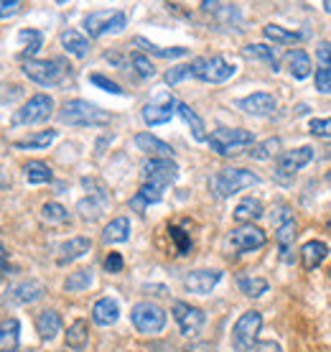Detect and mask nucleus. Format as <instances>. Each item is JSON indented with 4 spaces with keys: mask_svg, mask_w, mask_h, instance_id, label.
I'll return each mask as SVG.
<instances>
[{
    "mask_svg": "<svg viewBox=\"0 0 331 352\" xmlns=\"http://www.w3.org/2000/svg\"><path fill=\"white\" fill-rule=\"evenodd\" d=\"M59 120L64 125L87 128V125H107L113 120V115L102 107L87 102V100H67L59 110Z\"/></svg>",
    "mask_w": 331,
    "mask_h": 352,
    "instance_id": "nucleus-1",
    "label": "nucleus"
},
{
    "mask_svg": "<svg viewBox=\"0 0 331 352\" xmlns=\"http://www.w3.org/2000/svg\"><path fill=\"white\" fill-rule=\"evenodd\" d=\"M258 182H260V179H258L253 171H247V168H222V171H217V174L209 179V186L217 197L227 199V197L242 192L247 186H255Z\"/></svg>",
    "mask_w": 331,
    "mask_h": 352,
    "instance_id": "nucleus-2",
    "label": "nucleus"
},
{
    "mask_svg": "<svg viewBox=\"0 0 331 352\" xmlns=\"http://www.w3.org/2000/svg\"><path fill=\"white\" fill-rule=\"evenodd\" d=\"M67 72H69V64L64 59H28L23 62V74L41 87L59 85L67 77Z\"/></svg>",
    "mask_w": 331,
    "mask_h": 352,
    "instance_id": "nucleus-3",
    "label": "nucleus"
},
{
    "mask_svg": "<svg viewBox=\"0 0 331 352\" xmlns=\"http://www.w3.org/2000/svg\"><path fill=\"white\" fill-rule=\"evenodd\" d=\"M253 143L255 135L250 131H242V128H217L209 135V146L217 156H235Z\"/></svg>",
    "mask_w": 331,
    "mask_h": 352,
    "instance_id": "nucleus-4",
    "label": "nucleus"
},
{
    "mask_svg": "<svg viewBox=\"0 0 331 352\" xmlns=\"http://www.w3.org/2000/svg\"><path fill=\"white\" fill-rule=\"evenodd\" d=\"M262 327V314L260 311H244L242 317L237 319L235 329H232V344H235L237 352H253L255 344H258V335H260Z\"/></svg>",
    "mask_w": 331,
    "mask_h": 352,
    "instance_id": "nucleus-5",
    "label": "nucleus"
},
{
    "mask_svg": "<svg viewBox=\"0 0 331 352\" xmlns=\"http://www.w3.org/2000/svg\"><path fill=\"white\" fill-rule=\"evenodd\" d=\"M237 67L229 64L225 56H204V59H196L192 64V74L201 82H209V85H222L229 77H235Z\"/></svg>",
    "mask_w": 331,
    "mask_h": 352,
    "instance_id": "nucleus-6",
    "label": "nucleus"
},
{
    "mask_svg": "<svg viewBox=\"0 0 331 352\" xmlns=\"http://www.w3.org/2000/svg\"><path fill=\"white\" fill-rule=\"evenodd\" d=\"M130 322L143 335H158L166 327V311L153 301H138L130 311Z\"/></svg>",
    "mask_w": 331,
    "mask_h": 352,
    "instance_id": "nucleus-7",
    "label": "nucleus"
},
{
    "mask_svg": "<svg viewBox=\"0 0 331 352\" xmlns=\"http://www.w3.org/2000/svg\"><path fill=\"white\" fill-rule=\"evenodd\" d=\"M54 113V100L49 95H34L26 105H21L10 118V125H34L49 120Z\"/></svg>",
    "mask_w": 331,
    "mask_h": 352,
    "instance_id": "nucleus-8",
    "label": "nucleus"
},
{
    "mask_svg": "<svg viewBox=\"0 0 331 352\" xmlns=\"http://www.w3.org/2000/svg\"><path fill=\"white\" fill-rule=\"evenodd\" d=\"M128 23V16L122 10H97L84 16V28L92 38H100L102 34H120Z\"/></svg>",
    "mask_w": 331,
    "mask_h": 352,
    "instance_id": "nucleus-9",
    "label": "nucleus"
},
{
    "mask_svg": "<svg viewBox=\"0 0 331 352\" xmlns=\"http://www.w3.org/2000/svg\"><path fill=\"white\" fill-rule=\"evenodd\" d=\"M140 174H143V184H150L163 192L166 186H171L179 179V166L171 159H148Z\"/></svg>",
    "mask_w": 331,
    "mask_h": 352,
    "instance_id": "nucleus-10",
    "label": "nucleus"
},
{
    "mask_svg": "<svg viewBox=\"0 0 331 352\" xmlns=\"http://www.w3.org/2000/svg\"><path fill=\"white\" fill-rule=\"evenodd\" d=\"M227 243L232 245L235 253H253V250H258V248H262L268 243V235L258 225H240V228H235L229 232Z\"/></svg>",
    "mask_w": 331,
    "mask_h": 352,
    "instance_id": "nucleus-11",
    "label": "nucleus"
},
{
    "mask_svg": "<svg viewBox=\"0 0 331 352\" xmlns=\"http://www.w3.org/2000/svg\"><path fill=\"white\" fill-rule=\"evenodd\" d=\"M174 319L179 329H181V335L186 337H196L201 332V327L207 322L204 317V311L199 307H192V304H186V301H176L174 304Z\"/></svg>",
    "mask_w": 331,
    "mask_h": 352,
    "instance_id": "nucleus-12",
    "label": "nucleus"
},
{
    "mask_svg": "<svg viewBox=\"0 0 331 352\" xmlns=\"http://www.w3.org/2000/svg\"><path fill=\"white\" fill-rule=\"evenodd\" d=\"M311 159H314V148L311 146L283 151L278 156V164H275V176H293L298 168H304Z\"/></svg>",
    "mask_w": 331,
    "mask_h": 352,
    "instance_id": "nucleus-13",
    "label": "nucleus"
},
{
    "mask_svg": "<svg viewBox=\"0 0 331 352\" xmlns=\"http://www.w3.org/2000/svg\"><path fill=\"white\" fill-rule=\"evenodd\" d=\"M176 105H179V102H176L171 95H161L158 100H153V102H148V105L143 107V120L148 125L168 123L176 113Z\"/></svg>",
    "mask_w": 331,
    "mask_h": 352,
    "instance_id": "nucleus-14",
    "label": "nucleus"
},
{
    "mask_svg": "<svg viewBox=\"0 0 331 352\" xmlns=\"http://www.w3.org/2000/svg\"><path fill=\"white\" fill-rule=\"evenodd\" d=\"M222 281V271H212V268H201V271H192L183 276V286L192 294H209L217 283Z\"/></svg>",
    "mask_w": 331,
    "mask_h": 352,
    "instance_id": "nucleus-15",
    "label": "nucleus"
},
{
    "mask_svg": "<svg viewBox=\"0 0 331 352\" xmlns=\"http://www.w3.org/2000/svg\"><path fill=\"white\" fill-rule=\"evenodd\" d=\"M240 110H244L247 115H271L278 102H275V97L268 95V92H253V95L242 97L240 102H237Z\"/></svg>",
    "mask_w": 331,
    "mask_h": 352,
    "instance_id": "nucleus-16",
    "label": "nucleus"
},
{
    "mask_svg": "<svg viewBox=\"0 0 331 352\" xmlns=\"http://www.w3.org/2000/svg\"><path fill=\"white\" fill-rule=\"evenodd\" d=\"M135 146H138L143 153H148L150 159H171V156H174V148L166 141L156 138L153 133H138V135H135Z\"/></svg>",
    "mask_w": 331,
    "mask_h": 352,
    "instance_id": "nucleus-17",
    "label": "nucleus"
},
{
    "mask_svg": "<svg viewBox=\"0 0 331 352\" xmlns=\"http://www.w3.org/2000/svg\"><path fill=\"white\" fill-rule=\"evenodd\" d=\"M89 248H92V243H89L87 238H69V240H64V243L56 248V263L67 265V263H71V261H77V258L87 256Z\"/></svg>",
    "mask_w": 331,
    "mask_h": 352,
    "instance_id": "nucleus-18",
    "label": "nucleus"
},
{
    "mask_svg": "<svg viewBox=\"0 0 331 352\" xmlns=\"http://www.w3.org/2000/svg\"><path fill=\"white\" fill-rule=\"evenodd\" d=\"M44 294H46L44 283L28 278V281H21V283H16V286L10 289L8 299L13 301V304H34V301H38Z\"/></svg>",
    "mask_w": 331,
    "mask_h": 352,
    "instance_id": "nucleus-19",
    "label": "nucleus"
},
{
    "mask_svg": "<svg viewBox=\"0 0 331 352\" xmlns=\"http://www.w3.org/2000/svg\"><path fill=\"white\" fill-rule=\"evenodd\" d=\"M298 256H301V265H304L306 271H314V268H319L323 263V258L329 256V248L321 240H308V243L301 245Z\"/></svg>",
    "mask_w": 331,
    "mask_h": 352,
    "instance_id": "nucleus-20",
    "label": "nucleus"
},
{
    "mask_svg": "<svg viewBox=\"0 0 331 352\" xmlns=\"http://www.w3.org/2000/svg\"><path fill=\"white\" fill-rule=\"evenodd\" d=\"M283 64H286V69L290 72L293 80H306L311 74V59H308V54L304 49H290L283 56Z\"/></svg>",
    "mask_w": 331,
    "mask_h": 352,
    "instance_id": "nucleus-21",
    "label": "nucleus"
},
{
    "mask_svg": "<svg viewBox=\"0 0 331 352\" xmlns=\"http://www.w3.org/2000/svg\"><path fill=\"white\" fill-rule=\"evenodd\" d=\"M59 329H61V314L59 311L46 309V311H41V314L36 317V332H38V337H41L44 342H52L54 337L59 335Z\"/></svg>",
    "mask_w": 331,
    "mask_h": 352,
    "instance_id": "nucleus-22",
    "label": "nucleus"
},
{
    "mask_svg": "<svg viewBox=\"0 0 331 352\" xmlns=\"http://www.w3.org/2000/svg\"><path fill=\"white\" fill-rule=\"evenodd\" d=\"M232 217H235L237 222H242V225H253V220H260L262 217L260 199H255V197H244V199H240L235 212H232Z\"/></svg>",
    "mask_w": 331,
    "mask_h": 352,
    "instance_id": "nucleus-23",
    "label": "nucleus"
},
{
    "mask_svg": "<svg viewBox=\"0 0 331 352\" xmlns=\"http://www.w3.org/2000/svg\"><path fill=\"white\" fill-rule=\"evenodd\" d=\"M92 319H95V324H100V327L115 324V322L120 319V307H117V301L100 299L95 304V309H92Z\"/></svg>",
    "mask_w": 331,
    "mask_h": 352,
    "instance_id": "nucleus-24",
    "label": "nucleus"
},
{
    "mask_svg": "<svg viewBox=\"0 0 331 352\" xmlns=\"http://www.w3.org/2000/svg\"><path fill=\"white\" fill-rule=\"evenodd\" d=\"M105 204H107V194L105 192H95L92 197L82 199V202L77 204V210L87 222H95V220H100V214L105 212Z\"/></svg>",
    "mask_w": 331,
    "mask_h": 352,
    "instance_id": "nucleus-25",
    "label": "nucleus"
},
{
    "mask_svg": "<svg viewBox=\"0 0 331 352\" xmlns=\"http://www.w3.org/2000/svg\"><path fill=\"white\" fill-rule=\"evenodd\" d=\"M21 340V324L18 319H3L0 322V352H16Z\"/></svg>",
    "mask_w": 331,
    "mask_h": 352,
    "instance_id": "nucleus-26",
    "label": "nucleus"
},
{
    "mask_svg": "<svg viewBox=\"0 0 331 352\" xmlns=\"http://www.w3.org/2000/svg\"><path fill=\"white\" fill-rule=\"evenodd\" d=\"M61 46H64L71 56H77V59H82V56L89 54V41L79 34V31H74V28H67V31L61 34Z\"/></svg>",
    "mask_w": 331,
    "mask_h": 352,
    "instance_id": "nucleus-27",
    "label": "nucleus"
},
{
    "mask_svg": "<svg viewBox=\"0 0 331 352\" xmlns=\"http://www.w3.org/2000/svg\"><path fill=\"white\" fill-rule=\"evenodd\" d=\"M130 238V220L128 217H115L105 230H102V240L105 243H125Z\"/></svg>",
    "mask_w": 331,
    "mask_h": 352,
    "instance_id": "nucleus-28",
    "label": "nucleus"
},
{
    "mask_svg": "<svg viewBox=\"0 0 331 352\" xmlns=\"http://www.w3.org/2000/svg\"><path fill=\"white\" fill-rule=\"evenodd\" d=\"M18 41H21V56L28 62V56H34L41 44H44V36L41 31H36V28H23L21 34H18Z\"/></svg>",
    "mask_w": 331,
    "mask_h": 352,
    "instance_id": "nucleus-29",
    "label": "nucleus"
},
{
    "mask_svg": "<svg viewBox=\"0 0 331 352\" xmlns=\"http://www.w3.org/2000/svg\"><path fill=\"white\" fill-rule=\"evenodd\" d=\"M87 340H89V327L84 319H77L74 324H69V329H67V347L79 352L87 347Z\"/></svg>",
    "mask_w": 331,
    "mask_h": 352,
    "instance_id": "nucleus-30",
    "label": "nucleus"
},
{
    "mask_svg": "<svg viewBox=\"0 0 331 352\" xmlns=\"http://www.w3.org/2000/svg\"><path fill=\"white\" fill-rule=\"evenodd\" d=\"M176 113L181 115L183 123L192 128V135L196 138V141H209V138H207V133H204V123H201V118L194 113V110L186 105V102H179V105H176Z\"/></svg>",
    "mask_w": 331,
    "mask_h": 352,
    "instance_id": "nucleus-31",
    "label": "nucleus"
},
{
    "mask_svg": "<svg viewBox=\"0 0 331 352\" xmlns=\"http://www.w3.org/2000/svg\"><path fill=\"white\" fill-rule=\"evenodd\" d=\"M278 245H280V258L290 263L293 258H290V248H293V240H296V220L286 222V225H280L278 228Z\"/></svg>",
    "mask_w": 331,
    "mask_h": 352,
    "instance_id": "nucleus-32",
    "label": "nucleus"
},
{
    "mask_svg": "<svg viewBox=\"0 0 331 352\" xmlns=\"http://www.w3.org/2000/svg\"><path fill=\"white\" fill-rule=\"evenodd\" d=\"M262 34H265V38L275 41V44H298V41H304V34L288 31V28L275 26V23H268V26L262 28Z\"/></svg>",
    "mask_w": 331,
    "mask_h": 352,
    "instance_id": "nucleus-33",
    "label": "nucleus"
},
{
    "mask_svg": "<svg viewBox=\"0 0 331 352\" xmlns=\"http://www.w3.org/2000/svg\"><path fill=\"white\" fill-rule=\"evenodd\" d=\"M242 56H247V59H255V62H265L268 67H273V69L278 72V59H275V52H273L271 46L265 44H250L242 49Z\"/></svg>",
    "mask_w": 331,
    "mask_h": 352,
    "instance_id": "nucleus-34",
    "label": "nucleus"
},
{
    "mask_svg": "<svg viewBox=\"0 0 331 352\" xmlns=\"http://www.w3.org/2000/svg\"><path fill=\"white\" fill-rule=\"evenodd\" d=\"M161 197H163V192H161V189H156V186H150V184H143V186H140V192L130 199V207L135 212H143L148 204L161 202Z\"/></svg>",
    "mask_w": 331,
    "mask_h": 352,
    "instance_id": "nucleus-35",
    "label": "nucleus"
},
{
    "mask_svg": "<svg viewBox=\"0 0 331 352\" xmlns=\"http://www.w3.org/2000/svg\"><path fill=\"white\" fill-rule=\"evenodd\" d=\"M237 286L242 291L244 296H250V299H258L262 296L265 291H268V281L265 278H258V276H240L237 278Z\"/></svg>",
    "mask_w": 331,
    "mask_h": 352,
    "instance_id": "nucleus-36",
    "label": "nucleus"
},
{
    "mask_svg": "<svg viewBox=\"0 0 331 352\" xmlns=\"http://www.w3.org/2000/svg\"><path fill=\"white\" fill-rule=\"evenodd\" d=\"M135 46H143L148 54H153V56H161V59H179V56H186V49L183 46H174V49H161V46L150 44L148 38H143V36H138L135 38Z\"/></svg>",
    "mask_w": 331,
    "mask_h": 352,
    "instance_id": "nucleus-37",
    "label": "nucleus"
},
{
    "mask_svg": "<svg viewBox=\"0 0 331 352\" xmlns=\"http://www.w3.org/2000/svg\"><path fill=\"white\" fill-rule=\"evenodd\" d=\"M41 220L46 222V225H67L69 222V212L64 210L59 202H46L44 207H41Z\"/></svg>",
    "mask_w": 331,
    "mask_h": 352,
    "instance_id": "nucleus-38",
    "label": "nucleus"
},
{
    "mask_svg": "<svg viewBox=\"0 0 331 352\" xmlns=\"http://www.w3.org/2000/svg\"><path fill=\"white\" fill-rule=\"evenodd\" d=\"M54 141H56V131H41V133L28 135V138H21V141H16L13 146H16V148H46V146H52Z\"/></svg>",
    "mask_w": 331,
    "mask_h": 352,
    "instance_id": "nucleus-39",
    "label": "nucleus"
},
{
    "mask_svg": "<svg viewBox=\"0 0 331 352\" xmlns=\"http://www.w3.org/2000/svg\"><path fill=\"white\" fill-rule=\"evenodd\" d=\"M92 286V268H82V271H74L67 276L64 281V291L69 294H77V291H84Z\"/></svg>",
    "mask_w": 331,
    "mask_h": 352,
    "instance_id": "nucleus-40",
    "label": "nucleus"
},
{
    "mask_svg": "<svg viewBox=\"0 0 331 352\" xmlns=\"http://www.w3.org/2000/svg\"><path fill=\"white\" fill-rule=\"evenodd\" d=\"M23 171H26V179L31 184H49L52 182V168L46 166L44 161H28Z\"/></svg>",
    "mask_w": 331,
    "mask_h": 352,
    "instance_id": "nucleus-41",
    "label": "nucleus"
},
{
    "mask_svg": "<svg viewBox=\"0 0 331 352\" xmlns=\"http://www.w3.org/2000/svg\"><path fill=\"white\" fill-rule=\"evenodd\" d=\"M278 151H280V138H268V141L253 146L250 156H253L255 161H268V159H273Z\"/></svg>",
    "mask_w": 331,
    "mask_h": 352,
    "instance_id": "nucleus-42",
    "label": "nucleus"
},
{
    "mask_svg": "<svg viewBox=\"0 0 331 352\" xmlns=\"http://www.w3.org/2000/svg\"><path fill=\"white\" fill-rule=\"evenodd\" d=\"M168 235H171V240H174L176 253H179V256H189V253H192L194 243H192V235H189V232H183L181 228L171 225V228H168Z\"/></svg>",
    "mask_w": 331,
    "mask_h": 352,
    "instance_id": "nucleus-43",
    "label": "nucleus"
},
{
    "mask_svg": "<svg viewBox=\"0 0 331 352\" xmlns=\"http://www.w3.org/2000/svg\"><path fill=\"white\" fill-rule=\"evenodd\" d=\"M130 64H133V69H135V74H138L140 80H150V77L156 74V67H153L143 54H130Z\"/></svg>",
    "mask_w": 331,
    "mask_h": 352,
    "instance_id": "nucleus-44",
    "label": "nucleus"
},
{
    "mask_svg": "<svg viewBox=\"0 0 331 352\" xmlns=\"http://www.w3.org/2000/svg\"><path fill=\"white\" fill-rule=\"evenodd\" d=\"M186 77H194V74H192V64H179V67H174V69H168V72H166L163 80H166V85H171V87H174V85L183 82Z\"/></svg>",
    "mask_w": 331,
    "mask_h": 352,
    "instance_id": "nucleus-45",
    "label": "nucleus"
},
{
    "mask_svg": "<svg viewBox=\"0 0 331 352\" xmlns=\"http://www.w3.org/2000/svg\"><path fill=\"white\" fill-rule=\"evenodd\" d=\"M308 131L314 133L316 138H331V118H314L308 123Z\"/></svg>",
    "mask_w": 331,
    "mask_h": 352,
    "instance_id": "nucleus-46",
    "label": "nucleus"
},
{
    "mask_svg": "<svg viewBox=\"0 0 331 352\" xmlns=\"http://www.w3.org/2000/svg\"><path fill=\"white\" fill-rule=\"evenodd\" d=\"M89 82L95 85V87H102L105 92H113V95H122V87L117 82L107 80L105 74H89Z\"/></svg>",
    "mask_w": 331,
    "mask_h": 352,
    "instance_id": "nucleus-47",
    "label": "nucleus"
},
{
    "mask_svg": "<svg viewBox=\"0 0 331 352\" xmlns=\"http://www.w3.org/2000/svg\"><path fill=\"white\" fill-rule=\"evenodd\" d=\"M293 220V212L288 204H275V210H273V225L280 228V225H286V222Z\"/></svg>",
    "mask_w": 331,
    "mask_h": 352,
    "instance_id": "nucleus-48",
    "label": "nucleus"
},
{
    "mask_svg": "<svg viewBox=\"0 0 331 352\" xmlns=\"http://www.w3.org/2000/svg\"><path fill=\"white\" fill-rule=\"evenodd\" d=\"M316 89L323 95H331V69H319L316 72Z\"/></svg>",
    "mask_w": 331,
    "mask_h": 352,
    "instance_id": "nucleus-49",
    "label": "nucleus"
},
{
    "mask_svg": "<svg viewBox=\"0 0 331 352\" xmlns=\"http://www.w3.org/2000/svg\"><path fill=\"white\" fill-rule=\"evenodd\" d=\"M316 56H319V64L323 69H331V41H319Z\"/></svg>",
    "mask_w": 331,
    "mask_h": 352,
    "instance_id": "nucleus-50",
    "label": "nucleus"
},
{
    "mask_svg": "<svg viewBox=\"0 0 331 352\" xmlns=\"http://www.w3.org/2000/svg\"><path fill=\"white\" fill-rule=\"evenodd\" d=\"M23 8V3L21 0H0V18H10V16H16L18 10Z\"/></svg>",
    "mask_w": 331,
    "mask_h": 352,
    "instance_id": "nucleus-51",
    "label": "nucleus"
},
{
    "mask_svg": "<svg viewBox=\"0 0 331 352\" xmlns=\"http://www.w3.org/2000/svg\"><path fill=\"white\" fill-rule=\"evenodd\" d=\"M105 271L107 273H120L122 271V256L120 253H110L105 258Z\"/></svg>",
    "mask_w": 331,
    "mask_h": 352,
    "instance_id": "nucleus-52",
    "label": "nucleus"
},
{
    "mask_svg": "<svg viewBox=\"0 0 331 352\" xmlns=\"http://www.w3.org/2000/svg\"><path fill=\"white\" fill-rule=\"evenodd\" d=\"M10 271V263H8V250H5V245L0 243V278H5Z\"/></svg>",
    "mask_w": 331,
    "mask_h": 352,
    "instance_id": "nucleus-53",
    "label": "nucleus"
},
{
    "mask_svg": "<svg viewBox=\"0 0 331 352\" xmlns=\"http://www.w3.org/2000/svg\"><path fill=\"white\" fill-rule=\"evenodd\" d=\"M255 352H283V350H280L278 342H271V340H265V342H258Z\"/></svg>",
    "mask_w": 331,
    "mask_h": 352,
    "instance_id": "nucleus-54",
    "label": "nucleus"
},
{
    "mask_svg": "<svg viewBox=\"0 0 331 352\" xmlns=\"http://www.w3.org/2000/svg\"><path fill=\"white\" fill-rule=\"evenodd\" d=\"M323 10H326V13H331V0H323Z\"/></svg>",
    "mask_w": 331,
    "mask_h": 352,
    "instance_id": "nucleus-55",
    "label": "nucleus"
},
{
    "mask_svg": "<svg viewBox=\"0 0 331 352\" xmlns=\"http://www.w3.org/2000/svg\"><path fill=\"white\" fill-rule=\"evenodd\" d=\"M326 156H331V146H329V148H326Z\"/></svg>",
    "mask_w": 331,
    "mask_h": 352,
    "instance_id": "nucleus-56",
    "label": "nucleus"
},
{
    "mask_svg": "<svg viewBox=\"0 0 331 352\" xmlns=\"http://www.w3.org/2000/svg\"><path fill=\"white\" fill-rule=\"evenodd\" d=\"M326 179H329V182H331V171H329V174H326Z\"/></svg>",
    "mask_w": 331,
    "mask_h": 352,
    "instance_id": "nucleus-57",
    "label": "nucleus"
},
{
    "mask_svg": "<svg viewBox=\"0 0 331 352\" xmlns=\"http://www.w3.org/2000/svg\"><path fill=\"white\" fill-rule=\"evenodd\" d=\"M329 230H331V220H329Z\"/></svg>",
    "mask_w": 331,
    "mask_h": 352,
    "instance_id": "nucleus-58",
    "label": "nucleus"
},
{
    "mask_svg": "<svg viewBox=\"0 0 331 352\" xmlns=\"http://www.w3.org/2000/svg\"><path fill=\"white\" fill-rule=\"evenodd\" d=\"M329 278H331V271H329Z\"/></svg>",
    "mask_w": 331,
    "mask_h": 352,
    "instance_id": "nucleus-59",
    "label": "nucleus"
}]
</instances>
